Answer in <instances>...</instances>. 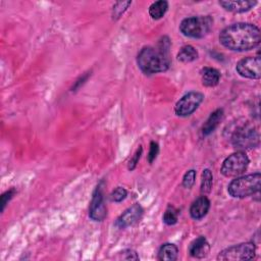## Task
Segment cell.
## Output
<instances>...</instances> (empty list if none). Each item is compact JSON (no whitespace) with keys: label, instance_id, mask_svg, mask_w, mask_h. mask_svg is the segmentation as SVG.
<instances>
[{"label":"cell","instance_id":"obj_10","mask_svg":"<svg viewBox=\"0 0 261 261\" xmlns=\"http://www.w3.org/2000/svg\"><path fill=\"white\" fill-rule=\"evenodd\" d=\"M107 214V208L104 202V196L102 192V188L99 185L92 197V201L90 203V208H89V216L95 220V221H102Z\"/></svg>","mask_w":261,"mask_h":261},{"label":"cell","instance_id":"obj_17","mask_svg":"<svg viewBox=\"0 0 261 261\" xmlns=\"http://www.w3.org/2000/svg\"><path fill=\"white\" fill-rule=\"evenodd\" d=\"M178 255V249L175 245L166 243L163 244L158 251V259L161 261H174Z\"/></svg>","mask_w":261,"mask_h":261},{"label":"cell","instance_id":"obj_25","mask_svg":"<svg viewBox=\"0 0 261 261\" xmlns=\"http://www.w3.org/2000/svg\"><path fill=\"white\" fill-rule=\"evenodd\" d=\"M15 193H16L15 189L12 188V189H10V190H8V191H6L5 193L2 194V196H1V211L2 212L4 211V208H5L6 204L8 203V201L14 196Z\"/></svg>","mask_w":261,"mask_h":261},{"label":"cell","instance_id":"obj_15","mask_svg":"<svg viewBox=\"0 0 261 261\" xmlns=\"http://www.w3.org/2000/svg\"><path fill=\"white\" fill-rule=\"evenodd\" d=\"M223 118V109L218 108L215 111H213L210 116L207 118L206 122L202 126V134L204 136L210 135L219 124V122Z\"/></svg>","mask_w":261,"mask_h":261},{"label":"cell","instance_id":"obj_7","mask_svg":"<svg viewBox=\"0 0 261 261\" xmlns=\"http://www.w3.org/2000/svg\"><path fill=\"white\" fill-rule=\"evenodd\" d=\"M249 163L248 156L242 151H237L224 159L220 171L226 177L239 176L245 172Z\"/></svg>","mask_w":261,"mask_h":261},{"label":"cell","instance_id":"obj_28","mask_svg":"<svg viewBox=\"0 0 261 261\" xmlns=\"http://www.w3.org/2000/svg\"><path fill=\"white\" fill-rule=\"evenodd\" d=\"M120 258L124 259V260H138L139 256H138L136 251L127 249V250H124V251L121 252V257Z\"/></svg>","mask_w":261,"mask_h":261},{"label":"cell","instance_id":"obj_22","mask_svg":"<svg viewBox=\"0 0 261 261\" xmlns=\"http://www.w3.org/2000/svg\"><path fill=\"white\" fill-rule=\"evenodd\" d=\"M195 179H196V170L190 169L185 173L182 177V186L186 189H191L195 184Z\"/></svg>","mask_w":261,"mask_h":261},{"label":"cell","instance_id":"obj_12","mask_svg":"<svg viewBox=\"0 0 261 261\" xmlns=\"http://www.w3.org/2000/svg\"><path fill=\"white\" fill-rule=\"evenodd\" d=\"M209 208H210V201L205 195H203L199 197L197 200H195L191 205L190 215L193 219H196V220L202 219L208 213Z\"/></svg>","mask_w":261,"mask_h":261},{"label":"cell","instance_id":"obj_11","mask_svg":"<svg viewBox=\"0 0 261 261\" xmlns=\"http://www.w3.org/2000/svg\"><path fill=\"white\" fill-rule=\"evenodd\" d=\"M143 208L140 204L136 203L128 207L116 220L115 225L119 228H126L136 224L143 215Z\"/></svg>","mask_w":261,"mask_h":261},{"label":"cell","instance_id":"obj_23","mask_svg":"<svg viewBox=\"0 0 261 261\" xmlns=\"http://www.w3.org/2000/svg\"><path fill=\"white\" fill-rule=\"evenodd\" d=\"M132 4L130 1H126V2H117L112 9V16L113 18H118L125 10L126 8Z\"/></svg>","mask_w":261,"mask_h":261},{"label":"cell","instance_id":"obj_27","mask_svg":"<svg viewBox=\"0 0 261 261\" xmlns=\"http://www.w3.org/2000/svg\"><path fill=\"white\" fill-rule=\"evenodd\" d=\"M142 152H143V148L140 146V147L138 148V150L136 151V153L134 154L133 158H132V159L129 160V162H128V169H129V170H134V169H135V167H136L137 163L139 162V159H140V157H141V155H142Z\"/></svg>","mask_w":261,"mask_h":261},{"label":"cell","instance_id":"obj_26","mask_svg":"<svg viewBox=\"0 0 261 261\" xmlns=\"http://www.w3.org/2000/svg\"><path fill=\"white\" fill-rule=\"evenodd\" d=\"M158 152H159V146L156 142H151L150 143V150H149V154H148V161L149 163H152L157 155H158Z\"/></svg>","mask_w":261,"mask_h":261},{"label":"cell","instance_id":"obj_3","mask_svg":"<svg viewBox=\"0 0 261 261\" xmlns=\"http://www.w3.org/2000/svg\"><path fill=\"white\" fill-rule=\"evenodd\" d=\"M261 174L255 172L243 176H237L232 179L227 188L228 194L233 198H246L260 191Z\"/></svg>","mask_w":261,"mask_h":261},{"label":"cell","instance_id":"obj_2","mask_svg":"<svg viewBox=\"0 0 261 261\" xmlns=\"http://www.w3.org/2000/svg\"><path fill=\"white\" fill-rule=\"evenodd\" d=\"M169 40L164 37L158 44V48L144 47L138 54L137 63L146 74L166 71L170 65Z\"/></svg>","mask_w":261,"mask_h":261},{"label":"cell","instance_id":"obj_6","mask_svg":"<svg viewBox=\"0 0 261 261\" xmlns=\"http://www.w3.org/2000/svg\"><path fill=\"white\" fill-rule=\"evenodd\" d=\"M256 247L252 242L241 243L234 246H230L224 250H222L218 256L217 260L221 261H246L251 260L255 257Z\"/></svg>","mask_w":261,"mask_h":261},{"label":"cell","instance_id":"obj_21","mask_svg":"<svg viewBox=\"0 0 261 261\" xmlns=\"http://www.w3.org/2000/svg\"><path fill=\"white\" fill-rule=\"evenodd\" d=\"M177 218H178V211L174 207L168 206L163 214V222L167 225H173L177 222Z\"/></svg>","mask_w":261,"mask_h":261},{"label":"cell","instance_id":"obj_20","mask_svg":"<svg viewBox=\"0 0 261 261\" xmlns=\"http://www.w3.org/2000/svg\"><path fill=\"white\" fill-rule=\"evenodd\" d=\"M213 185V175L210 169H204L202 172V177H201V188L200 191L203 195L209 194L211 192Z\"/></svg>","mask_w":261,"mask_h":261},{"label":"cell","instance_id":"obj_1","mask_svg":"<svg viewBox=\"0 0 261 261\" xmlns=\"http://www.w3.org/2000/svg\"><path fill=\"white\" fill-rule=\"evenodd\" d=\"M220 43L232 51L252 50L260 44L261 34L258 27L249 22H237L225 27L219 35Z\"/></svg>","mask_w":261,"mask_h":261},{"label":"cell","instance_id":"obj_8","mask_svg":"<svg viewBox=\"0 0 261 261\" xmlns=\"http://www.w3.org/2000/svg\"><path fill=\"white\" fill-rule=\"evenodd\" d=\"M204 100V95L200 92H189L184 95L175 104L174 112L178 116H189L197 110Z\"/></svg>","mask_w":261,"mask_h":261},{"label":"cell","instance_id":"obj_14","mask_svg":"<svg viewBox=\"0 0 261 261\" xmlns=\"http://www.w3.org/2000/svg\"><path fill=\"white\" fill-rule=\"evenodd\" d=\"M218 3L225 10L234 13L246 12L257 4L256 1H219Z\"/></svg>","mask_w":261,"mask_h":261},{"label":"cell","instance_id":"obj_24","mask_svg":"<svg viewBox=\"0 0 261 261\" xmlns=\"http://www.w3.org/2000/svg\"><path fill=\"white\" fill-rule=\"evenodd\" d=\"M126 196H127V191L122 187H117L115 190L112 191L110 195V199L111 201H114V202H121L126 198Z\"/></svg>","mask_w":261,"mask_h":261},{"label":"cell","instance_id":"obj_19","mask_svg":"<svg viewBox=\"0 0 261 261\" xmlns=\"http://www.w3.org/2000/svg\"><path fill=\"white\" fill-rule=\"evenodd\" d=\"M168 9V2L165 0H159L153 2L149 7V14L153 19H160L164 16Z\"/></svg>","mask_w":261,"mask_h":261},{"label":"cell","instance_id":"obj_5","mask_svg":"<svg viewBox=\"0 0 261 261\" xmlns=\"http://www.w3.org/2000/svg\"><path fill=\"white\" fill-rule=\"evenodd\" d=\"M230 141L232 146L239 150L255 148L259 146V133L253 124L245 122L233 129Z\"/></svg>","mask_w":261,"mask_h":261},{"label":"cell","instance_id":"obj_16","mask_svg":"<svg viewBox=\"0 0 261 261\" xmlns=\"http://www.w3.org/2000/svg\"><path fill=\"white\" fill-rule=\"evenodd\" d=\"M202 84L205 87H215L220 80V72L213 67H204L200 71Z\"/></svg>","mask_w":261,"mask_h":261},{"label":"cell","instance_id":"obj_18","mask_svg":"<svg viewBox=\"0 0 261 261\" xmlns=\"http://www.w3.org/2000/svg\"><path fill=\"white\" fill-rule=\"evenodd\" d=\"M198 51L195 47H193L192 45H185L179 49L176 58L180 62L188 63L196 60L198 58Z\"/></svg>","mask_w":261,"mask_h":261},{"label":"cell","instance_id":"obj_4","mask_svg":"<svg viewBox=\"0 0 261 261\" xmlns=\"http://www.w3.org/2000/svg\"><path fill=\"white\" fill-rule=\"evenodd\" d=\"M212 25L213 19L209 15L191 16L181 20L179 31L186 37L200 39L210 32Z\"/></svg>","mask_w":261,"mask_h":261},{"label":"cell","instance_id":"obj_9","mask_svg":"<svg viewBox=\"0 0 261 261\" xmlns=\"http://www.w3.org/2000/svg\"><path fill=\"white\" fill-rule=\"evenodd\" d=\"M238 73L247 79L258 80L261 77L260 56H249L241 59L236 66Z\"/></svg>","mask_w":261,"mask_h":261},{"label":"cell","instance_id":"obj_13","mask_svg":"<svg viewBox=\"0 0 261 261\" xmlns=\"http://www.w3.org/2000/svg\"><path fill=\"white\" fill-rule=\"evenodd\" d=\"M209 250H210L209 243L207 242L206 238L203 236H200L197 239H195L189 247L190 255L194 258H199V259L206 257L209 253Z\"/></svg>","mask_w":261,"mask_h":261}]
</instances>
